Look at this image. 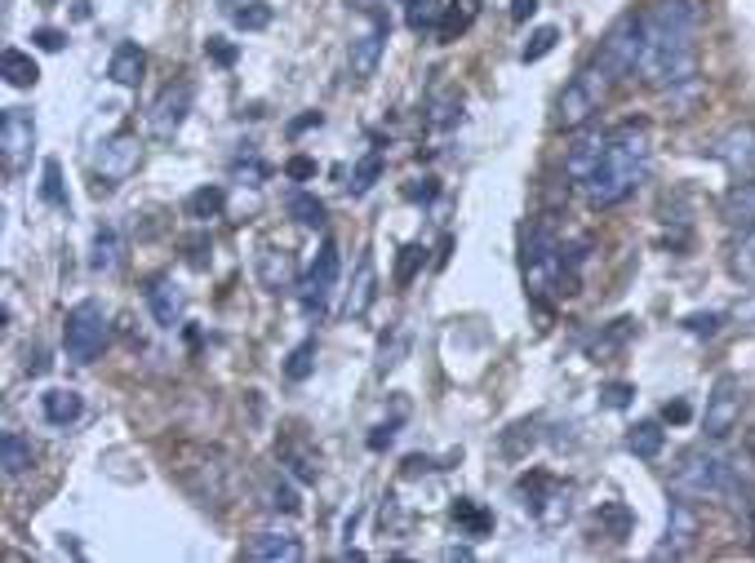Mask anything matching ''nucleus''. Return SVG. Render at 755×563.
I'll list each match as a JSON object with an SVG mask.
<instances>
[{
	"mask_svg": "<svg viewBox=\"0 0 755 563\" xmlns=\"http://www.w3.org/2000/svg\"><path fill=\"white\" fill-rule=\"evenodd\" d=\"M320 121H325V116H320V111H307L302 121H293V125H289V134H302V130H311V125H320Z\"/></svg>",
	"mask_w": 755,
	"mask_h": 563,
	"instance_id": "obj_54",
	"label": "nucleus"
},
{
	"mask_svg": "<svg viewBox=\"0 0 755 563\" xmlns=\"http://www.w3.org/2000/svg\"><path fill=\"white\" fill-rule=\"evenodd\" d=\"M271 506H276V510H285V515H298V510H302L298 493H293L285 480H276V484H271Z\"/></svg>",
	"mask_w": 755,
	"mask_h": 563,
	"instance_id": "obj_46",
	"label": "nucleus"
},
{
	"mask_svg": "<svg viewBox=\"0 0 755 563\" xmlns=\"http://www.w3.org/2000/svg\"><path fill=\"white\" fill-rule=\"evenodd\" d=\"M311 369H315V337H307L302 347H293V356H289V364H285V378H289V382H307Z\"/></svg>",
	"mask_w": 755,
	"mask_h": 563,
	"instance_id": "obj_38",
	"label": "nucleus"
},
{
	"mask_svg": "<svg viewBox=\"0 0 755 563\" xmlns=\"http://www.w3.org/2000/svg\"><path fill=\"white\" fill-rule=\"evenodd\" d=\"M742 404H746V391L733 373H720L711 395H707V413H702V430L707 439H729L742 421Z\"/></svg>",
	"mask_w": 755,
	"mask_h": 563,
	"instance_id": "obj_7",
	"label": "nucleus"
},
{
	"mask_svg": "<svg viewBox=\"0 0 755 563\" xmlns=\"http://www.w3.org/2000/svg\"><path fill=\"white\" fill-rule=\"evenodd\" d=\"M613 85H618V76L591 54V63H582L574 71V80L560 89V98H556V130H565V134L587 130L600 116V106L609 102V89Z\"/></svg>",
	"mask_w": 755,
	"mask_h": 563,
	"instance_id": "obj_4",
	"label": "nucleus"
},
{
	"mask_svg": "<svg viewBox=\"0 0 755 563\" xmlns=\"http://www.w3.org/2000/svg\"><path fill=\"white\" fill-rule=\"evenodd\" d=\"M334 284H338V249H334V245H320L315 262H311L307 275H302V311H307L311 319L325 315Z\"/></svg>",
	"mask_w": 755,
	"mask_h": 563,
	"instance_id": "obj_9",
	"label": "nucleus"
},
{
	"mask_svg": "<svg viewBox=\"0 0 755 563\" xmlns=\"http://www.w3.org/2000/svg\"><path fill=\"white\" fill-rule=\"evenodd\" d=\"M671 488L693 502H733L742 493V475L715 448H689L671 471Z\"/></svg>",
	"mask_w": 755,
	"mask_h": 563,
	"instance_id": "obj_3",
	"label": "nucleus"
},
{
	"mask_svg": "<svg viewBox=\"0 0 755 563\" xmlns=\"http://www.w3.org/2000/svg\"><path fill=\"white\" fill-rule=\"evenodd\" d=\"M604 151H609V134H604V130H578V138H574V147H569V156H565V173H569L574 182H587V178L600 169Z\"/></svg>",
	"mask_w": 755,
	"mask_h": 563,
	"instance_id": "obj_15",
	"label": "nucleus"
},
{
	"mask_svg": "<svg viewBox=\"0 0 755 563\" xmlns=\"http://www.w3.org/2000/svg\"><path fill=\"white\" fill-rule=\"evenodd\" d=\"M236 178H249V187H258V182L267 178V165H258V160H236Z\"/></svg>",
	"mask_w": 755,
	"mask_h": 563,
	"instance_id": "obj_50",
	"label": "nucleus"
},
{
	"mask_svg": "<svg viewBox=\"0 0 755 563\" xmlns=\"http://www.w3.org/2000/svg\"><path fill=\"white\" fill-rule=\"evenodd\" d=\"M600 528H609V537L613 541H622L626 532H631V515H626V506H618V502H609V506H600Z\"/></svg>",
	"mask_w": 755,
	"mask_h": 563,
	"instance_id": "obj_40",
	"label": "nucleus"
},
{
	"mask_svg": "<svg viewBox=\"0 0 755 563\" xmlns=\"http://www.w3.org/2000/svg\"><path fill=\"white\" fill-rule=\"evenodd\" d=\"M107 311H102V302H76L71 311H67V324H63V347H67V360L71 364H89L102 347H107Z\"/></svg>",
	"mask_w": 755,
	"mask_h": 563,
	"instance_id": "obj_5",
	"label": "nucleus"
},
{
	"mask_svg": "<svg viewBox=\"0 0 755 563\" xmlns=\"http://www.w3.org/2000/svg\"><path fill=\"white\" fill-rule=\"evenodd\" d=\"M143 160V143L134 134H116V138H107L102 151H98V182L102 187H116L125 182Z\"/></svg>",
	"mask_w": 755,
	"mask_h": 563,
	"instance_id": "obj_11",
	"label": "nucleus"
},
{
	"mask_svg": "<svg viewBox=\"0 0 755 563\" xmlns=\"http://www.w3.org/2000/svg\"><path fill=\"white\" fill-rule=\"evenodd\" d=\"M258 280H263V289H267V293L293 289V280H298V262H293V254H285V249H263V254H258Z\"/></svg>",
	"mask_w": 755,
	"mask_h": 563,
	"instance_id": "obj_22",
	"label": "nucleus"
},
{
	"mask_svg": "<svg viewBox=\"0 0 755 563\" xmlns=\"http://www.w3.org/2000/svg\"><path fill=\"white\" fill-rule=\"evenodd\" d=\"M245 559H258V563H298L302 559V541L289 537V532H258L249 545H245Z\"/></svg>",
	"mask_w": 755,
	"mask_h": 563,
	"instance_id": "obj_19",
	"label": "nucleus"
},
{
	"mask_svg": "<svg viewBox=\"0 0 755 563\" xmlns=\"http://www.w3.org/2000/svg\"><path fill=\"white\" fill-rule=\"evenodd\" d=\"M187 111H191V85H187V80H178V85H169V89L152 102V111H147V130H152V138L169 143V138L182 130Z\"/></svg>",
	"mask_w": 755,
	"mask_h": 563,
	"instance_id": "obj_10",
	"label": "nucleus"
},
{
	"mask_svg": "<svg viewBox=\"0 0 755 563\" xmlns=\"http://www.w3.org/2000/svg\"><path fill=\"white\" fill-rule=\"evenodd\" d=\"M631 399H635V386L631 382H604L600 386V404L604 408H626Z\"/></svg>",
	"mask_w": 755,
	"mask_h": 563,
	"instance_id": "obj_44",
	"label": "nucleus"
},
{
	"mask_svg": "<svg viewBox=\"0 0 755 563\" xmlns=\"http://www.w3.org/2000/svg\"><path fill=\"white\" fill-rule=\"evenodd\" d=\"M746 453H751V462H755V430L746 435Z\"/></svg>",
	"mask_w": 755,
	"mask_h": 563,
	"instance_id": "obj_56",
	"label": "nucleus"
},
{
	"mask_svg": "<svg viewBox=\"0 0 755 563\" xmlns=\"http://www.w3.org/2000/svg\"><path fill=\"white\" fill-rule=\"evenodd\" d=\"M396 439V421H387V426H374V435H369V448H387Z\"/></svg>",
	"mask_w": 755,
	"mask_h": 563,
	"instance_id": "obj_52",
	"label": "nucleus"
},
{
	"mask_svg": "<svg viewBox=\"0 0 755 563\" xmlns=\"http://www.w3.org/2000/svg\"><path fill=\"white\" fill-rule=\"evenodd\" d=\"M685 328H689L693 337H715V333L724 328V315H720V311H693V315H685Z\"/></svg>",
	"mask_w": 755,
	"mask_h": 563,
	"instance_id": "obj_42",
	"label": "nucleus"
},
{
	"mask_svg": "<svg viewBox=\"0 0 755 563\" xmlns=\"http://www.w3.org/2000/svg\"><path fill=\"white\" fill-rule=\"evenodd\" d=\"M382 45H387V19H374V23L347 45V76H352V80H369V76L378 71Z\"/></svg>",
	"mask_w": 755,
	"mask_h": 563,
	"instance_id": "obj_13",
	"label": "nucleus"
},
{
	"mask_svg": "<svg viewBox=\"0 0 755 563\" xmlns=\"http://www.w3.org/2000/svg\"><path fill=\"white\" fill-rule=\"evenodd\" d=\"M711 156H715L720 165H729L733 173L751 178V173H755V125H733L729 134H720V138L711 143Z\"/></svg>",
	"mask_w": 755,
	"mask_h": 563,
	"instance_id": "obj_14",
	"label": "nucleus"
},
{
	"mask_svg": "<svg viewBox=\"0 0 755 563\" xmlns=\"http://www.w3.org/2000/svg\"><path fill=\"white\" fill-rule=\"evenodd\" d=\"M289 213L302 222V227H311V232H320V227H325V204H320L311 191H298V195L289 200Z\"/></svg>",
	"mask_w": 755,
	"mask_h": 563,
	"instance_id": "obj_35",
	"label": "nucleus"
},
{
	"mask_svg": "<svg viewBox=\"0 0 755 563\" xmlns=\"http://www.w3.org/2000/svg\"><path fill=\"white\" fill-rule=\"evenodd\" d=\"M147 306H152V319H156L160 328H178L182 315H187V293L178 289L174 275H156V280L147 284Z\"/></svg>",
	"mask_w": 755,
	"mask_h": 563,
	"instance_id": "obj_16",
	"label": "nucleus"
},
{
	"mask_svg": "<svg viewBox=\"0 0 755 563\" xmlns=\"http://www.w3.org/2000/svg\"><path fill=\"white\" fill-rule=\"evenodd\" d=\"M476 19H480V0H449L445 14H441V23H436V41H441V45L458 41L463 32H471Z\"/></svg>",
	"mask_w": 755,
	"mask_h": 563,
	"instance_id": "obj_23",
	"label": "nucleus"
},
{
	"mask_svg": "<svg viewBox=\"0 0 755 563\" xmlns=\"http://www.w3.org/2000/svg\"><path fill=\"white\" fill-rule=\"evenodd\" d=\"M663 443H667L663 421H635V426L626 430V448H631L635 458H644V462H654V458L663 453Z\"/></svg>",
	"mask_w": 755,
	"mask_h": 563,
	"instance_id": "obj_25",
	"label": "nucleus"
},
{
	"mask_svg": "<svg viewBox=\"0 0 755 563\" xmlns=\"http://www.w3.org/2000/svg\"><path fill=\"white\" fill-rule=\"evenodd\" d=\"M204 54L219 63V67H232V63H236V45L223 41V36H209V41H204Z\"/></svg>",
	"mask_w": 755,
	"mask_h": 563,
	"instance_id": "obj_47",
	"label": "nucleus"
},
{
	"mask_svg": "<svg viewBox=\"0 0 755 563\" xmlns=\"http://www.w3.org/2000/svg\"><path fill=\"white\" fill-rule=\"evenodd\" d=\"M223 204H227V191H223V187H200V191L187 195V217H196V222L219 217Z\"/></svg>",
	"mask_w": 755,
	"mask_h": 563,
	"instance_id": "obj_31",
	"label": "nucleus"
},
{
	"mask_svg": "<svg viewBox=\"0 0 755 563\" xmlns=\"http://www.w3.org/2000/svg\"><path fill=\"white\" fill-rule=\"evenodd\" d=\"M143 71H147V54H143V45L121 41V45L112 49V63H107V76H112L116 85H125V89H138V85H143Z\"/></svg>",
	"mask_w": 755,
	"mask_h": 563,
	"instance_id": "obj_21",
	"label": "nucleus"
},
{
	"mask_svg": "<svg viewBox=\"0 0 755 563\" xmlns=\"http://www.w3.org/2000/svg\"><path fill=\"white\" fill-rule=\"evenodd\" d=\"M631 337H635V319H613V328L591 342V356H596V360H613V356L631 342Z\"/></svg>",
	"mask_w": 755,
	"mask_h": 563,
	"instance_id": "obj_29",
	"label": "nucleus"
},
{
	"mask_svg": "<svg viewBox=\"0 0 755 563\" xmlns=\"http://www.w3.org/2000/svg\"><path fill=\"white\" fill-rule=\"evenodd\" d=\"M378 297V271H374V258H360L356 262V275H352V289H347V319H365L369 306Z\"/></svg>",
	"mask_w": 755,
	"mask_h": 563,
	"instance_id": "obj_20",
	"label": "nucleus"
},
{
	"mask_svg": "<svg viewBox=\"0 0 755 563\" xmlns=\"http://www.w3.org/2000/svg\"><path fill=\"white\" fill-rule=\"evenodd\" d=\"M533 426H537V421H515V426L502 435V458H511V462H515V458H524V453H529V448L537 443Z\"/></svg>",
	"mask_w": 755,
	"mask_h": 563,
	"instance_id": "obj_36",
	"label": "nucleus"
},
{
	"mask_svg": "<svg viewBox=\"0 0 755 563\" xmlns=\"http://www.w3.org/2000/svg\"><path fill=\"white\" fill-rule=\"evenodd\" d=\"M41 413H45L49 426H71L85 413V399L76 391H45L41 395Z\"/></svg>",
	"mask_w": 755,
	"mask_h": 563,
	"instance_id": "obj_26",
	"label": "nucleus"
},
{
	"mask_svg": "<svg viewBox=\"0 0 755 563\" xmlns=\"http://www.w3.org/2000/svg\"><path fill=\"white\" fill-rule=\"evenodd\" d=\"M441 14H445L441 0H404V23H409V32H436Z\"/></svg>",
	"mask_w": 755,
	"mask_h": 563,
	"instance_id": "obj_30",
	"label": "nucleus"
},
{
	"mask_svg": "<svg viewBox=\"0 0 755 563\" xmlns=\"http://www.w3.org/2000/svg\"><path fill=\"white\" fill-rule=\"evenodd\" d=\"M0 71H5V85H10V89H32V85L41 80L36 58H32L27 49H14V45L0 54Z\"/></svg>",
	"mask_w": 755,
	"mask_h": 563,
	"instance_id": "obj_24",
	"label": "nucleus"
},
{
	"mask_svg": "<svg viewBox=\"0 0 755 563\" xmlns=\"http://www.w3.org/2000/svg\"><path fill=\"white\" fill-rule=\"evenodd\" d=\"M729 267H733V275H737V280L755 284V227H751V232H742V240L733 245Z\"/></svg>",
	"mask_w": 755,
	"mask_h": 563,
	"instance_id": "obj_34",
	"label": "nucleus"
},
{
	"mask_svg": "<svg viewBox=\"0 0 755 563\" xmlns=\"http://www.w3.org/2000/svg\"><path fill=\"white\" fill-rule=\"evenodd\" d=\"M45 369H49V360H45V351H36V356L27 360V378H41Z\"/></svg>",
	"mask_w": 755,
	"mask_h": 563,
	"instance_id": "obj_55",
	"label": "nucleus"
},
{
	"mask_svg": "<svg viewBox=\"0 0 755 563\" xmlns=\"http://www.w3.org/2000/svg\"><path fill=\"white\" fill-rule=\"evenodd\" d=\"M698 36H702V5L698 0H658L644 14V54L640 80L680 89L698 80Z\"/></svg>",
	"mask_w": 755,
	"mask_h": 563,
	"instance_id": "obj_1",
	"label": "nucleus"
},
{
	"mask_svg": "<svg viewBox=\"0 0 755 563\" xmlns=\"http://www.w3.org/2000/svg\"><path fill=\"white\" fill-rule=\"evenodd\" d=\"M640 54H644V14H622V19L609 27V36L600 41V49H596V58H600L618 80H626V76L640 71Z\"/></svg>",
	"mask_w": 755,
	"mask_h": 563,
	"instance_id": "obj_6",
	"label": "nucleus"
},
{
	"mask_svg": "<svg viewBox=\"0 0 755 563\" xmlns=\"http://www.w3.org/2000/svg\"><path fill=\"white\" fill-rule=\"evenodd\" d=\"M698 528H702V519H698L693 502L676 493V502H671V510H667V541H663L654 554H658V559H680V554H689L693 541H698Z\"/></svg>",
	"mask_w": 755,
	"mask_h": 563,
	"instance_id": "obj_12",
	"label": "nucleus"
},
{
	"mask_svg": "<svg viewBox=\"0 0 755 563\" xmlns=\"http://www.w3.org/2000/svg\"><path fill=\"white\" fill-rule=\"evenodd\" d=\"M45 5H58V0H45Z\"/></svg>",
	"mask_w": 755,
	"mask_h": 563,
	"instance_id": "obj_58",
	"label": "nucleus"
},
{
	"mask_svg": "<svg viewBox=\"0 0 755 563\" xmlns=\"http://www.w3.org/2000/svg\"><path fill=\"white\" fill-rule=\"evenodd\" d=\"M463 116V98L458 93H445L436 106H431V125H449V121H458Z\"/></svg>",
	"mask_w": 755,
	"mask_h": 563,
	"instance_id": "obj_45",
	"label": "nucleus"
},
{
	"mask_svg": "<svg viewBox=\"0 0 755 563\" xmlns=\"http://www.w3.org/2000/svg\"><path fill=\"white\" fill-rule=\"evenodd\" d=\"M746 528H751V537H755V506H751V515H746Z\"/></svg>",
	"mask_w": 755,
	"mask_h": 563,
	"instance_id": "obj_57",
	"label": "nucleus"
},
{
	"mask_svg": "<svg viewBox=\"0 0 755 563\" xmlns=\"http://www.w3.org/2000/svg\"><path fill=\"white\" fill-rule=\"evenodd\" d=\"M89 267H93L98 275H112V271L121 267V236H116L112 227H102V232L93 236V254H89Z\"/></svg>",
	"mask_w": 755,
	"mask_h": 563,
	"instance_id": "obj_28",
	"label": "nucleus"
},
{
	"mask_svg": "<svg viewBox=\"0 0 755 563\" xmlns=\"http://www.w3.org/2000/svg\"><path fill=\"white\" fill-rule=\"evenodd\" d=\"M649 165H654V147H649V130L644 125H618L609 134V151L600 160V169L582 182V195L591 209H613L622 204L626 195H635V187L649 178Z\"/></svg>",
	"mask_w": 755,
	"mask_h": 563,
	"instance_id": "obj_2",
	"label": "nucleus"
},
{
	"mask_svg": "<svg viewBox=\"0 0 755 563\" xmlns=\"http://www.w3.org/2000/svg\"><path fill=\"white\" fill-rule=\"evenodd\" d=\"M41 200L54 204V209H67V191H63V169H58V160H45V169H41Z\"/></svg>",
	"mask_w": 755,
	"mask_h": 563,
	"instance_id": "obj_37",
	"label": "nucleus"
},
{
	"mask_svg": "<svg viewBox=\"0 0 755 563\" xmlns=\"http://www.w3.org/2000/svg\"><path fill=\"white\" fill-rule=\"evenodd\" d=\"M32 45L45 49V54H58V49L67 45V32H58V27H36V32H32Z\"/></svg>",
	"mask_w": 755,
	"mask_h": 563,
	"instance_id": "obj_48",
	"label": "nucleus"
},
{
	"mask_svg": "<svg viewBox=\"0 0 755 563\" xmlns=\"http://www.w3.org/2000/svg\"><path fill=\"white\" fill-rule=\"evenodd\" d=\"M515 488H520V497H524V510L537 515V519H552V502H565V497H569V488H565L556 475H547V471H529Z\"/></svg>",
	"mask_w": 755,
	"mask_h": 563,
	"instance_id": "obj_17",
	"label": "nucleus"
},
{
	"mask_svg": "<svg viewBox=\"0 0 755 563\" xmlns=\"http://www.w3.org/2000/svg\"><path fill=\"white\" fill-rule=\"evenodd\" d=\"M724 222L733 232H751L755 227V178H742L724 191V204H720Z\"/></svg>",
	"mask_w": 755,
	"mask_h": 563,
	"instance_id": "obj_18",
	"label": "nucleus"
},
{
	"mask_svg": "<svg viewBox=\"0 0 755 563\" xmlns=\"http://www.w3.org/2000/svg\"><path fill=\"white\" fill-rule=\"evenodd\" d=\"M422 262H426V249L422 245H404L400 249V262H396V284H413V275H418Z\"/></svg>",
	"mask_w": 755,
	"mask_h": 563,
	"instance_id": "obj_41",
	"label": "nucleus"
},
{
	"mask_svg": "<svg viewBox=\"0 0 755 563\" xmlns=\"http://www.w3.org/2000/svg\"><path fill=\"white\" fill-rule=\"evenodd\" d=\"M556 41H560V32H556V27H537V32L529 36V45L520 49V58H524V63H537V58H547V54L556 49Z\"/></svg>",
	"mask_w": 755,
	"mask_h": 563,
	"instance_id": "obj_39",
	"label": "nucleus"
},
{
	"mask_svg": "<svg viewBox=\"0 0 755 563\" xmlns=\"http://www.w3.org/2000/svg\"><path fill=\"white\" fill-rule=\"evenodd\" d=\"M32 439H23L19 430H5V439H0V466H5V480H19L27 466H32Z\"/></svg>",
	"mask_w": 755,
	"mask_h": 563,
	"instance_id": "obj_27",
	"label": "nucleus"
},
{
	"mask_svg": "<svg viewBox=\"0 0 755 563\" xmlns=\"http://www.w3.org/2000/svg\"><path fill=\"white\" fill-rule=\"evenodd\" d=\"M663 421H671V426H685V421H689V404H685V399L667 404V408H663Z\"/></svg>",
	"mask_w": 755,
	"mask_h": 563,
	"instance_id": "obj_51",
	"label": "nucleus"
},
{
	"mask_svg": "<svg viewBox=\"0 0 755 563\" xmlns=\"http://www.w3.org/2000/svg\"><path fill=\"white\" fill-rule=\"evenodd\" d=\"M285 173H289L293 182H307V178H315V160H307V156H293V160L285 165Z\"/></svg>",
	"mask_w": 755,
	"mask_h": 563,
	"instance_id": "obj_49",
	"label": "nucleus"
},
{
	"mask_svg": "<svg viewBox=\"0 0 755 563\" xmlns=\"http://www.w3.org/2000/svg\"><path fill=\"white\" fill-rule=\"evenodd\" d=\"M32 147H36V121H32V111L5 106V116H0V160H5V173H19L32 160Z\"/></svg>",
	"mask_w": 755,
	"mask_h": 563,
	"instance_id": "obj_8",
	"label": "nucleus"
},
{
	"mask_svg": "<svg viewBox=\"0 0 755 563\" xmlns=\"http://www.w3.org/2000/svg\"><path fill=\"white\" fill-rule=\"evenodd\" d=\"M267 23H271V5H263V0H254V5L236 10V27H245V32H263Z\"/></svg>",
	"mask_w": 755,
	"mask_h": 563,
	"instance_id": "obj_43",
	"label": "nucleus"
},
{
	"mask_svg": "<svg viewBox=\"0 0 755 563\" xmlns=\"http://www.w3.org/2000/svg\"><path fill=\"white\" fill-rule=\"evenodd\" d=\"M533 10H537V0H511V23L533 19Z\"/></svg>",
	"mask_w": 755,
	"mask_h": 563,
	"instance_id": "obj_53",
	"label": "nucleus"
},
{
	"mask_svg": "<svg viewBox=\"0 0 755 563\" xmlns=\"http://www.w3.org/2000/svg\"><path fill=\"white\" fill-rule=\"evenodd\" d=\"M449 515H454V523H463L471 537H485V532L493 528V515H489V510H480L471 497H458V502L449 506Z\"/></svg>",
	"mask_w": 755,
	"mask_h": 563,
	"instance_id": "obj_32",
	"label": "nucleus"
},
{
	"mask_svg": "<svg viewBox=\"0 0 755 563\" xmlns=\"http://www.w3.org/2000/svg\"><path fill=\"white\" fill-rule=\"evenodd\" d=\"M382 169H387V165H382V156H378V151H369V156H365V160L352 169V182H347V191H352V195H369V191H374V182L382 178Z\"/></svg>",
	"mask_w": 755,
	"mask_h": 563,
	"instance_id": "obj_33",
	"label": "nucleus"
}]
</instances>
